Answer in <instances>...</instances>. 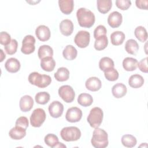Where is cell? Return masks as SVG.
<instances>
[{
    "instance_id": "cell-28",
    "label": "cell",
    "mask_w": 148,
    "mask_h": 148,
    "mask_svg": "<svg viewBox=\"0 0 148 148\" xmlns=\"http://www.w3.org/2000/svg\"><path fill=\"white\" fill-rule=\"evenodd\" d=\"M125 50L128 54L135 55L139 50L138 43L134 39H128L125 42Z\"/></svg>"
},
{
    "instance_id": "cell-1",
    "label": "cell",
    "mask_w": 148,
    "mask_h": 148,
    "mask_svg": "<svg viewBox=\"0 0 148 148\" xmlns=\"http://www.w3.org/2000/svg\"><path fill=\"white\" fill-rule=\"evenodd\" d=\"M76 17L79 25L84 28H91L95 21L94 14L84 8H79L77 10Z\"/></svg>"
},
{
    "instance_id": "cell-29",
    "label": "cell",
    "mask_w": 148,
    "mask_h": 148,
    "mask_svg": "<svg viewBox=\"0 0 148 148\" xmlns=\"http://www.w3.org/2000/svg\"><path fill=\"white\" fill-rule=\"evenodd\" d=\"M38 56L39 59H42L47 57H53V50L49 45H44L39 47L38 51Z\"/></svg>"
},
{
    "instance_id": "cell-33",
    "label": "cell",
    "mask_w": 148,
    "mask_h": 148,
    "mask_svg": "<svg viewBox=\"0 0 148 148\" xmlns=\"http://www.w3.org/2000/svg\"><path fill=\"white\" fill-rule=\"evenodd\" d=\"M134 34L135 37L141 42H145L147 39V32L145 27L138 26L135 31Z\"/></svg>"
},
{
    "instance_id": "cell-13",
    "label": "cell",
    "mask_w": 148,
    "mask_h": 148,
    "mask_svg": "<svg viewBox=\"0 0 148 148\" xmlns=\"http://www.w3.org/2000/svg\"><path fill=\"white\" fill-rule=\"evenodd\" d=\"M123 21V16L120 13L117 11L112 12L108 17V23L113 28H118Z\"/></svg>"
},
{
    "instance_id": "cell-24",
    "label": "cell",
    "mask_w": 148,
    "mask_h": 148,
    "mask_svg": "<svg viewBox=\"0 0 148 148\" xmlns=\"http://www.w3.org/2000/svg\"><path fill=\"white\" fill-rule=\"evenodd\" d=\"M138 63L136 59L132 57H126L123 61V66L127 71H133L137 68Z\"/></svg>"
},
{
    "instance_id": "cell-7",
    "label": "cell",
    "mask_w": 148,
    "mask_h": 148,
    "mask_svg": "<svg viewBox=\"0 0 148 148\" xmlns=\"http://www.w3.org/2000/svg\"><path fill=\"white\" fill-rule=\"evenodd\" d=\"M59 96L66 103L72 102L75 97V92L73 88L69 85L61 86L58 91Z\"/></svg>"
},
{
    "instance_id": "cell-45",
    "label": "cell",
    "mask_w": 148,
    "mask_h": 148,
    "mask_svg": "<svg viewBox=\"0 0 148 148\" xmlns=\"http://www.w3.org/2000/svg\"><path fill=\"white\" fill-rule=\"evenodd\" d=\"M0 51H1V62H2L3 61V60L6 58V55L5 54H4L3 50L2 49H0Z\"/></svg>"
},
{
    "instance_id": "cell-43",
    "label": "cell",
    "mask_w": 148,
    "mask_h": 148,
    "mask_svg": "<svg viewBox=\"0 0 148 148\" xmlns=\"http://www.w3.org/2000/svg\"><path fill=\"white\" fill-rule=\"evenodd\" d=\"M138 67L140 69V71L144 73H147L148 68H147V57H145L142 59L138 63Z\"/></svg>"
},
{
    "instance_id": "cell-9",
    "label": "cell",
    "mask_w": 148,
    "mask_h": 148,
    "mask_svg": "<svg viewBox=\"0 0 148 148\" xmlns=\"http://www.w3.org/2000/svg\"><path fill=\"white\" fill-rule=\"evenodd\" d=\"M90 34L86 31H79L75 36L74 42L75 44L80 48H85L90 43Z\"/></svg>"
},
{
    "instance_id": "cell-37",
    "label": "cell",
    "mask_w": 148,
    "mask_h": 148,
    "mask_svg": "<svg viewBox=\"0 0 148 148\" xmlns=\"http://www.w3.org/2000/svg\"><path fill=\"white\" fill-rule=\"evenodd\" d=\"M104 75L108 80L111 82H114L117 80L119 76V72L114 68H109L104 71Z\"/></svg>"
},
{
    "instance_id": "cell-11",
    "label": "cell",
    "mask_w": 148,
    "mask_h": 148,
    "mask_svg": "<svg viewBox=\"0 0 148 148\" xmlns=\"http://www.w3.org/2000/svg\"><path fill=\"white\" fill-rule=\"evenodd\" d=\"M49 112L50 116L53 118H58L63 113L64 106L58 101L52 102L49 106Z\"/></svg>"
},
{
    "instance_id": "cell-18",
    "label": "cell",
    "mask_w": 148,
    "mask_h": 148,
    "mask_svg": "<svg viewBox=\"0 0 148 148\" xmlns=\"http://www.w3.org/2000/svg\"><path fill=\"white\" fill-rule=\"evenodd\" d=\"M58 5L60 10L65 14H71L74 7V2L73 0H59Z\"/></svg>"
},
{
    "instance_id": "cell-2",
    "label": "cell",
    "mask_w": 148,
    "mask_h": 148,
    "mask_svg": "<svg viewBox=\"0 0 148 148\" xmlns=\"http://www.w3.org/2000/svg\"><path fill=\"white\" fill-rule=\"evenodd\" d=\"M91 143L95 148L106 147L109 143L108 133L103 129L96 128L93 131Z\"/></svg>"
},
{
    "instance_id": "cell-20",
    "label": "cell",
    "mask_w": 148,
    "mask_h": 148,
    "mask_svg": "<svg viewBox=\"0 0 148 148\" xmlns=\"http://www.w3.org/2000/svg\"><path fill=\"white\" fill-rule=\"evenodd\" d=\"M9 135L14 140L21 139L26 135V129L18 126H15L9 131Z\"/></svg>"
},
{
    "instance_id": "cell-23",
    "label": "cell",
    "mask_w": 148,
    "mask_h": 148,
    "mask_svg": "<svg viewBox=\"0 0 148 148\" xmlns=\"http://www.w3.org/2000/svg\"><path fill=\"white\" fill-rule=\"evenodd\" d=\"M144 83L143 77L139 74L131 75L128 79V84L134 88H138L143 86Z\"/></svg>"
},
{
    "instance_id": "cell-32",
    "label": "cell",
    "mask_w": 148,
    "mask_h": 148,
    "mask_svg": "<svg viewBox=\"0 0 148 148\" xmlns=\"http://www.w3.org/2000/svg\"><path fill=\"white\" fill-rule=\"evenodd\" d=\"M114 64L113 60L108 57H102L99 62V69L102 71H105L106 70L114 68Z\"/></svg>"
},
{
    "instance_id": "cell-21",
    "label": "cell",
    "mask_w": 148,
    "mask_h": 148,
    "mask_svg": "<svg viewBox=\"0 0 148 148\" xmlns=\"http://www.w3.org/2000/svg\"><path fill=\"white\" fill-rule=\"evenodd\" d=\"M40 66L46 72L53 71L56 66V61L52 57H47L41 59Z\"/></svg>"
},
{
    "instance_id": "cell-38",
    "label": "cell",
    "mask_w": 148,
    "mask_h": 148,
    "mask_svg": "<svg viewBox=\"0 0 148 148\" xmlns=\"http://www.w3.org/2000/svg\"><path fill=\"white\" fill-rule=\"evenodd\" d=\"M17 46H18V43L17 40L14 39H12L9 45L4 46V49L6 53L8 54L13 55L14 53H16V52L17 51Z\"/></svg>"
},
{
    "instance_id": "cell-14",
    "label": "cell",
    "mask_w": 148,
    "mask_h": 148,
    "mask_svg": "<svg viewBox=\"0 0 148 148\" xmlns=\"http://www.w3.org/2000/svg\"><path fill=\"white\" fill-rule=\"evenodd\" d=\"M59 27L61 33L66 36L71 35L73 31V24L69 19H65L61 21Z\"/></svg>"
},
{
    "instance_id": "cell-26",
    "label": "cell",
    "mask_w": 148,
    "mask_h": 148,
    "mask_svg": "<svg viewBox=\"0 0 148 148\" xmlns=\"http://www.w3.org/2000/svg\"><path fill=\"white\" fill-rule=\"evenodd\" d=\"M97 5L98 10L102 14H105L111 9L112 2L111 0H97Z\"/></svg>"
},
{
    "instance_id": "cell-4",
    "label": "cell",
    "mask_w": 148,
    "mask_h": 148,
    "mask_svg": "<svg viewBox=\"0 0 148 148\" xmlns=\"http://www.w3.org/2000/svg\"><path fill=\"white\" fill-rule=\"evenodd\" d=\"M103 113L102 110L99 107H95L91 109L87 120L90 125L94 128H98L103 120Z\"/></svg>"
},
{
    "instance_id": "cell-44",
    "label": "cell",
    "mask_w": 148,
    "mask_h": 148,
    "mask_svg": "<svg viewBox=\"0 0 148 148\" xmlns=\"http://www.w3.org/2000/svg\"><path fill=\"white\" fill-rule=\"evenodd\" d=\"M135 4L136 7L139 9L147 10V0H136L135 1Z\"/></svg>"
},
{
    "instance_id": "cell-35",
    "label": "cell",
    "mask_w": 148,
    "mask_h": 148,
    "mask_svg": "<svg viewBox=\"0 0 148 148\" xmlns=\"http://www.w3.org/2000/svg\"><path fill=\"white\" fill-rule=\"evenodd\" d=\"M50 98V94L46 91L39 92L35 95V99L36 102L40 105L46 104L49 101Z\"/></svg>"
},
{
    "instance_id": "cell-6",
    "label": "cell",
    "mask_w": 148,
    "mask_h": 148,
    "mask_svg": "<svg viewBox=\"0 0 148 148\" xmlns=\"http://www.w3.org/2000/svg\"><path fill=\"white\" fill-rule=\"evenodd\" d=\"M46 115L42 108H36L32 113L30 117L31 125L34 127H40L46 120Z\"/></svg>"
},
{
    "instance_id": "cell-16",
    "label": "cell",
    "mask_w": 148,
    "mask_h": 148,
    "mask_svg": "<svg viewBox=\"0 0 148 148\" xmlns=\"http://www.w3.org/2000/svg\"><path fill=\"white\" fill-rule=\"evenodd\" d=\"M20 62L16 58H10L6 60L5 64V68L10 73L17 72L20 69Z\"/></svg>"
},
{
    "instance_id": "cell-30",
    "label": "cell",
    "mask_w": 148,
    "mask_h": 148,
    "mask_svg": "<svg viewBox=\"0 0 148 148\" xmlns=\"http://www.w3.org/2000/svg\"><path fill=\"white\" fill-rule=\"evenodd\" d=\"M77 102L81 106L87 107L91 105L93 102L92 96L87 93H82L77 98Z\"/></svg>"
},
{
    "instance_id": "cell-10",
    "label": "cell",
    "mask_w": 148,
    "mask_h": 148,
    "mask_svg": "<svg viewBox=\"0 0 148 148\" xmlns=\"http://www.w3.org/2000/svg\"><path fill=\"white\" fill-rule=\"evenodd\" d=\"M82 114V111L80 109L77 107H72L67 110L65 119L68 122L76 123L81 120Z\"/></svg>"
},
{
    "instance_id": "cell-36",
    "label": "cell",
    "mask_w": 148,
    "mask_h": 148,
    "mask_svg": "<svg viewBox=\"0 0 148 148\" xmlns=\"http://www.w3.org/2000/svg\"><path fill=\"white\" fill-rule=\"evenodd\" d=\"M44 141L47 146L52 148H54L59 142L58 137L55 134H47L45 136Z\"/></svg>"
},
{
    "instance_id": "cell-39",
    "label": "cell",
    "mask_w": 148,
    "mask_h": 148,
    "mask_svg": "<svg viewBox=\"0 0 148 148\" xmlns=\"http://www.w3.org/2000/svg\"><path fill=\"white\" fill-rule=\"evenodd\" d=\"M107 30L105 27L103 25L97 26L94 31V37L96 39L101 36L106 35Z\"/></svg>"
},
{
    "instance_id": "cell-40",
    "label": "cell",
    "mask_w": 148,
    "mask_h": 148,
    "mask_svg": "<svg viewBox=\"0 0 148 148\" xmlns=\"http://www.w3.org/2000/svg\"><path fill=\"white\" fill-rule=\"evenodd\" d=\"M116 6L123 10H127L131 5V1L129 0H117L116 1Z\"/></svg>"
},
{
    "instance_id": "cell-27",
    "label": "cell",
    "mask_w": 148,
    "mask_h": 148,
    "mask_svg": "<svg viewBox=\"0 0 148 148\" xmlns=\"http://www.w3.org/2000/svg\"><path fill=\"white\" fill-rule=\"evenodd\" d=\"M54 76L58 82H65L69 77V71L65 67H61L57 69Z\"/></svg>"
},
{
    "instance_id": "cell-5",
    "label": "cell",
    "mask_w": 148,
    "mask_h": 148,
    "mask_svg": "<svg viewBox=\"0 0 148 148\" xmlns=\"http://www.w3.org/2000/svg\"><path fill=\"white\" fill-rule=\"evenodd\" d=\"M60 135L61 138L66 142L76 141L81 136V131L76 127H66L61 130Z\"/></svg>"
},
{
    "instance_id": "cell-15",
    "label": "cell",
    "mask_w": 148,
    "mask_h": 148,
    "mask_svg": "<svg viewBox=\"0 0 148 148\" xmlns=\"http://www.w3.org/2000/svg\"><path fill=\"white\" fill-rule=\"evenodd\" d=\"M34 100L33 98L28 95L23 96L19 102L20 110L23 112H29L33 107Z\"/></svg>"
},
{
    "instance_id": "cell-46",
    "label": "cell",
    "mask_w": 148,
    "mask_h": 148,
    "mask_svg": "<svg viewBox=\"0 0 148 148\" xmlns=\"http://www.w3.org/2000/svg\"><path fill=\"white\" fill-rule=\"evenodd\" d=\"M55 147H66V146L65 145H64L62 143L58 142Z\"/></svg>"
},
{
    "instance_id": "cell-25",
    "label": "cell",
    "mask_w": 148,
    "mask_h": 148,
    "mask_svg": "<svg viewBox=\"0 0 148 148\" xmlns=\"http://www.w3.org/2000/svg\"><path fill=\"white\" fill-rule=\"evenodd\" d=\"M125 38V34L122 31H114L110 35L111 43L114 46L121 45V44H123Z\"/></svg>"
},
{
    "instance_id": "cell-42",
    "label": "cell",
    "mask_w": 148,
    "mask_h": 148,
    "mask_svg": "<svg viewBox=\"0 0 148 148\" xmlns=\"http://www.w3.org/2000/svg\"><path fill=\"white\" fill-rule=\"evenodd\" d=\"M16 126H18L22 127L24 129H27L29 125V122L28 119L25 116L19 117L16 121Z\"/></svg>"
},
{
    "instance_id": "cell-41",
    "label": "cell",
    "mask_w": 148,
    "mask_h": 148,
    "mask_svg": "<svg viewBox=\"0 0 148 148\" xmlns=\"http://www.w3.org/2000/svg\"><path fill=\"white\" fill-rule=\"evenodd\" d=\"M10 35L6 32L2 31L0 34V43L3 46L9 45L11 42Z\"/></svg>"
},
{
    "instance_id": "cell-17",
    "label": "cell",
    "mask_w": 148,
    "mask_h": 148,
    "mask_svg": "<svg viewBox=\"0 0 148 148\" xmlns=\"http://www.w3.org/2000/svg\"><path fill=\"white\" fill-rule=\"evenodd\" d=\"M86 87L91 91H97L102 87V83L100 79L97 77H89L85 83Z\"/></svg>"
},
{
    "instance_id": "cell-31",
    "label": "cell",
    "mask_w": 148,
    "mask_h": 148,
    "mask_svg": "<svg viewBox=\"0 0 148 148\" xmlns=\"http://www.w3.org/2000/svg\"><path fill=\"white\" fill-rule=\"evenodd\" d=\"M121 143L126 147H133L137 143L136 138L130 134L124 135L121 139Z\"/></svg>"
},
{
    "instance_id": "cell-22",
    "label": "cell",
    "mask_w": 148,
    "mask_h": 148,
    "mask_svg": "<svg viewBox=\"0 0 148 148\" xmlns=\"http://www.w3.org/2000/svg\"><path fill=\"white\" fill-rule=\"evenodd\" d=\"M77 55V51L76 49L72 45H68L65 46L63 51L62 56L64 58L67 60H73L75 59Z\"/></svg>"
},
{
    "instance_id": "cell-12",
    "label": "cell",
    "mask_w": 148,
    "mask_h": 148,
    "mask_svg": "<svg viewBox=\"0 0 148 148\" xmlns=\"http://www.w3.org/2000/svg\"><path fill=\"white\" fill-rule=\"evenodd\" d=\"M35 35L39 40L45 42L50 39L51 32L48 27L45 25H40L36 28Z\"/></svg>"
},
{
    "instance_id": "cell-3",
    "label": "cell",
    "mask_w": 148,
    "mask_h": 148,
    "mask_svg": "<svg viewBox=\"0 0 148 148\" xmlns=\"http://www.w3.org/2000/svg\"><path fill=\"white\" fill-rule=\"evenodd\" d=\"M28 82L39 88H43L47 87L51 82V78L47 75H41L38 72H34L28 76Z\"/></svg>"
},
{
    "instance_id": "cell-34",
    "label": "cell",
    "mask_w": 148,
    "mask_h": 148,
    "mask_svg": "<svg viewBox=\"0 0 148 148\" xmlns=\"http://www.w3.org/2000/svg\"><path fill=\"white\" fill-rule=\"evenodd\" d=\"M108 45V39L106 35L101 36L95 39L94 42V48L98 51L105 49Z\"/></svg>"
},
{
    "instance_id": "cell-19",
    "label": "cell",
    "mask_w": 148,
    "mask_h": 148,
    "mask_svg": "<svg viewBox=\"0 0 148 148\" xmlns=\"http://www.w3.org/2000/svg\"><path fill=\"white\" fill-rule=\"evenodd\" d=\"M127 91V87L121 83H117L112 88L113 95L116 98H120L125 95Z\"/></svg>"
},
{
    "instance_id": "cell-8",
    "label": "cell",
    "mask_w": 148,
    "mask_h": 148,
    "mask_svg": "<svg viewBox=\"0 0 148 148\" xmlns=\"http://www.w3.org/2000/svg\"><path fill=\"white\" fill-rule=\"evenodd\" d=\"M35 39L32 35H26L22 41L21 52L24 54H30L32 53L35 50Z\"/></svg>"
}]
</instances>
